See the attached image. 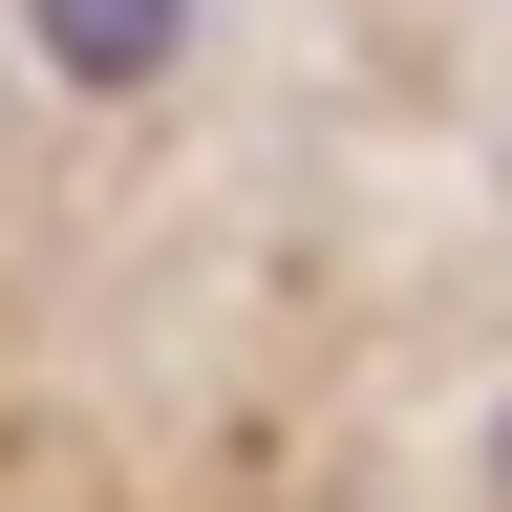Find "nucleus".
Wrapping results in <instances>:
<instances>
[{"label": "nucleus", "mask_w": 512, "mask_h": 512, "mask_svg": "<svg viewBox=\"0 0 512 512\" xmlns=\"http://www.w3.org/2000/svg\"><path fill=\"white\" fill-rule=\"evenodd\" d=\"M22 43L107 107V86H171V64H192V0H22Z\"/></svg>", "instance_id": "obj_1"}, {"label": "nucleus", "mask_w": 512, "mask_h": 512, "mask_svg": "<svg viewBox=\"0 0 512 512\" xmlns=\"http://www.w3.org/2000/svg\"><path fill=\"white\" fill-rule=\"evenodd\" d=\"M491 512H512V406H491Z\"/></svg>", "instance_id": "obj_2"}]
</instances>
